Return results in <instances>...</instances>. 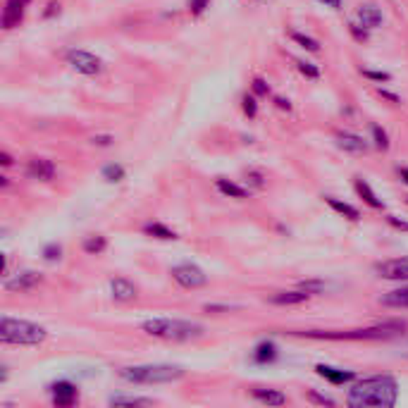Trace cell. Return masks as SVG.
Instances as JSON below:
<instances>
[{"mask_svg":"<svg viewBox=\"0 0 408 408\" xmlns=\"http://www.w3.org/2000/svg\"><path fill=\"white\" fill-rule=\"evenodd\" d=\"M370 132H372V144H375V148L389 150V134H387L380 124H372Z\"/></svg>","mask_w":408,"mask_h":408,"instance_id":"4316f807","label":"cell"},{"mask_svg":"<svg viewBox=\"0 0 408 408\" xmlns=\"http://www.w3.org/2000/svg\"><path fill=\"white\" fill-rule=\"evenodd\" d=\"M241 108H244V113L249 115L251 120L258 115V103H256L253 95H244V100H241Z\"/></svg>","mask_w":408,"mask_h":408,"instance_id":"d6a6232c","label":"cell"},{"mask_svg":"<svg viewBox=\"0 0 408 408\" xmlns=\"http://www.w3.org/2000/svg\"><path fill=\"white\" fill-rule=\"evenodd\" d=\"M377 277L382 280H394V282H408V258H392L382 260L375 265Z\"/></svg>","mask_w":408,"mask_h":408,"instance_id":"ba28073f","label":"cell"},{"mask_svg":"<svg viewBox=\"0 0 408 408\" xmlns=\"http://www.w3.org/2000/svg\"><path fill=\"white\" fill-rule=\"evenodd\" d=\"M108 404L110 406H150L153 399H146V396H110Z\"/></svg>","mask_w":408,"mask_h":408,"instance_id":"d4e9b609","label":"cell"},{"mask_svg":"<svg viewBox=\"0 0 408 408\" xmlns=\"http://www.w3.org/2000/svg\"><path fill=\"white\" fill-rule=\"evenodd\" d=\"M234 308H239V306H205L208 313H215V310H234Z\"/></svg>","mask_w":408,"mask_h":408,"instance_id":"b9f144b4","label":"cell"},{"mask_svg":"<svg viewBox=\"0 0 408 408\" xmlns=\"http://www.w3.org/2000/svg\"><path fill=\"white\" fill-rule=\"evenodd\" d=\"M317 3H322L325 8H332V10H339L341 8V0H317Z\"/></svg>","mask_w":408,"mask_h":408,"instance_id":"7bdbcfd3","label":"cell"},{"mask_svg":"<svg viewBox=\"0 0 408 408\" xmlns=\"http://www.w3.org/2000/svg\"><path fill=\"white\" fill-rule=\"evenodd\" d=\"M268 91H270V87L263 82V79H253V93L256 95H268Z\"/></svg>","mask_w":408,"mask_h":408,"instance_id":"8d00e7d4","label":"cell"},{"mask_svg":"<svg viewBox=\"0 0 408 408\" xmlns=\"http://www.w3.org/2000/svg\"><path fill=\"white\" fill-rule=\"evenodd\" d=\"M103 179L105 181H122L124 179V168H122V165H117V163L105 165V168H103Z\"/></svg>","mask_w":408,"mask_h":408,"instance_id":"f1b7e54d","label":"cell"},{"mask_svg":"<svg viewBox=\"0 0 408 408\" xmlns=\"http://www.w3.org/2000/svg\"><path fill=\"white\" fill-rule=\"evenodd\" d=\"M48 332L45 327L29 320H17V317H3L0 320V339L3 344H17V346H36L45 341Z\"/></svg>","mask_w":408,"mask_h":408,"instance_id":"5b68a950","label":"cell"},{"mask_svg":"<svg viewBox=\"0 0 408 408\" xmlns=\"http://www.w3.org/2000/svg\"><path fill=\"white\" fill-rule=\"evenodd\" d=\"M337 146H339L341 150H346V153H354V155H361L367 150V141L363 139L359 134H351V132H344L337 136Z\"/></svg>","mask_w":408,"mask_h":408,"instance_id":"5bb4252c","label":"cell"},{"mask_svg":"<svg viewBox=\"0 0 408 408\" xmlns=\"http://www.w3.org/2000/svg\"><path fill=\"white\" fill-rule=\"evenodd\" d=\"M325 203L330 205L335 213H339V215H344L346 220H351V223H359V220H361L359 208H354L351 203H344V201L335 199V196H325Z\"/></svg>","mask_w":408,"mask_h":408,"instance_id":"d6986e66","label":"cell"},{"mask_svg":"<svg viewBox=\"0 0 408 408\" xmlns=\"http://www.w3.org/2000/svg\"><path fill=\"white\" fill-rule=\"evenodd\" d=\"M41 282H43L41 272L24 270V272H17L14 277H10V280L5 282V289L8 291H32V289H36Z\"/></svg>","mask_w":408,"mask_h":408,"instance_id":"30bf717a","label":"cell"},{"mask_svg":"<svg viewBox=\"0 0 408 408\" xmlns=\"http://www.w3.org/2000/svg\"><path fill=\"white\" fill-rule=\"evenodd\" d=\"M63 258V246L60 244H48L43 246V260H48V263H55V260Z\"/></svg>","mask_w":408,"mask_h":408,"instance_id":"4dcf8cb0","label":"cell"},{"mask_svg":"<svg viewBox=\"0 0 408 408\" xmlns=\"http://www.w3.org/2000/svg\"><path fill=\"white\" fill-rule=\"evenodd\" d=\"M361 74H363V77H367V79H372V82H389V79H392V74L372 72V69H361Z\"/></svg>","mask_w":408,"mask_h":408,"instance_id":"e575fe53","label":"cell"},{"mask_svg":"<svg viewBox=\"0 0 408 408\" xmlns=\"http://www.w3.org/2000/svg\"><path fill=\"white\" fill-rule=\"evenodd\" d=\"M399 399V382L392 375H372L359 380L346 394L351 408H392Z\"/></svg>","mask_w":408,"mask_h":408,"instance_id":"6da1fadb","label":"cell"},{"mask_svg":"<svg viewBox=\"0 0 408 408\" xmlns=\"http://www.w3.org/2000/svg\"><path fill=\"white\" fill-rule=\"evenodd\" d=\"M0 179H3V181H0V184H3V189H8V186H10V179H8V177H0Z\"/></svg>","mask_w":408,"mask_h":408,"instance_id":"c3c4849f","label":"cell"},{"mask_svg":"<svg viewBox=\"0 0 408 408\" xmlns=\"http://www.w3.org/2000/svg\"><path fill=\"white\" fill-rule=\"evenodd\" d=\"M215 186H218L220 194L229 196V199H239V201L249 199V191H246L244 186H239V184H234V181H229V179H218V181H215Z\"/></svg>","mask_w":408,"mask_h":408,"instance_id":"7402d4cb","label":"cell"},{"mask_svg":"<svg viewBox=\"0 0 408 408\" xmlns=\"http://www.w3.org/2000/svg\"><path fill=\"white\" fill-rule=\"evenodd\" d=\"M387 223H389L392 227H396V229H401V231H408V223L399 220L396 215H387Z\"/></svg>","mask_w":408,"mask_h":408,"instance_id":"f35d334b","label":"cell"},{"mask_svg":"<svg viewBox=\"0 0 408 408\" xmlns=\"http://www.w3.org/2000/svg\"><path fill=\"white\" fill-rule=\"evenodd\" d=\"M253 399H258L260 404H268V406H284L286 404V396L282 394L280 389H253Z\"/></svg>","mask_w":408,"mask_h":408,"instance_id":"44dd1931","label":"cell"},{"mask_svg":"<svg viewBox=\"0 0 408 408\" xmlns=\"http://www.w3.org/2000/svg\"><path fill=\"white\" fill-rule=\"evenodd\" d=\"M27 177L36 181H50L55 177V163L48 158H32L27 165Z\"/></svg>","mask_w":408,"mask_h":408,"instance_id":"4fadbf2b","label":"cell"},{"mask_svg":"<svg viewBox=\"0 0 408 408\" xmlns=\"http://www.w3.org/2000/svg\"><path fill=\"white\" fill-rule=\"evenodd\" d=\"M141 330L150 337L168 341H191L203 337V325L194 320H179V317H150L141 322Z\"/></svg>","mask_w":408,"mask_h":408,"instance_id":"3957f363","label":"cell"},{"mask_svg":"<svg viewBox=\"0 0 408 408\" xmlns=\"http://www.w3.org/2000/svg\"><path fill=\"white\" fill-rule=\"evenodd\" d=\"M275 359H277L275 341H260V344L253 349V363H260V365H265V363H272Z\"/></svg>","mask_w":408,"mask_h":408,"instance_id":"603a6c76","label":"cell"},{"mask_svg":"<svg viewBox=\"0 0 408 408\" xmlns=\"http://www.w3.org/2000/svg\"><path fill=\"white\" fill-rule=\"evenodd\" d=\"M172 280L177 282L179 286L184 289H201V286L208 284V275L199 268V265H191V263H181L172 268Z\"/></svg>","mask_w":408,"mask_h":408,"instance_id":"52a82bcc","label":"cell"},{"mask_svg":"<svg viewBox=\"0 0 408 408\" xmlns=\"http://www.w3.org/2000/svg\"><path fill=\"white\" fill-rule=\"evenodd\" d=\"M354 189H356V194H359L361 199L365 201L367 205H370V208H375V210H382V208H385V203H382V201L377 199V194L372 191V186L367 184L365 179L356 177V179H354Z\"/></svg>","mask_w":408,"mask_h":408,"instance_id":"ac0fdd59","label":"cell"},{"mask_svg":"<svg viewBox=\"0 0 408 408\" xmlns=\"http://www.w3.org/2000/svg\"><path fill=\"white\" fill-rule=\"evenodd\" d=\"M210 5V0H189V10H191V14H203L205 12V8Z\"/></svg>","mask_w":408,"mask_h":408,"instance_id":"d590c367","label":"cell"},{"mask_svg":"<svg viewBox=\"0 0 408 408\" xmlns=\"http://www.w3.org/2000/svg\"><path fill=\"white\" fill-rule=\"evenodd\" d=\"M296 67H299V72L304 74V77H308V79H317V77H320V69H317L313 63L299 60V63H296Z\"/></svg>","mask_w":408,"mask_h":408,"instance_id":"1f68e13d","label":"cell"},{"mask_svg":"<svg viewBox=\"0 0 408 408\" xmlns=\"http://www.w3.org/2000/svg\"><path fill=\"white\" fill-rule=\"evenodd\" d=\"M5 380H8V367L3 365V372H0V382H5Z\"/></svg>","mask_w":408,"mask_h":408,"instance_id":"7dc6e473","label":"cell"},{"mask_svg":"<svg viewBox=\"0 0 408 408\" xmlns=\"http://www.w3.org/2000/svg\"><path fill=\"white\" fill-rule=\"evenodd\" d=\"M91 144H93V146H110V144H113V136H93V139H91Z\"/></svg>","mask_w":408,"mask_h":408,"instance_id":"ab89813d","label":"cell"},{"mask_svg":"<svg viewBox=\"0 0 408 408\" xmlns=\"http://www.w3.org/2000/svg\"><path fill=\"white\" fill-rule=\"evenodd\" d=\"M399 177L404 179V184L408 186V168H399Z\"/></svg>","mask_w":408,"mask_h":408,"instance_id":"bcb514c9","label":"cell"},{"mask_svg":"<svg viewBox=\"0 0 408 408\" xmlns=\"http://www.w3.org/2000/svg\"><path fill=\"white\" fill-rule=\"evenodd\" d=\"M315 372L322 377V380H327L330 385H349V382L356 380V372L354 370H341V367H332V365H325V363H320V365H315Z\"/></svg>","mask_w":408,"mask_h":408,"instance_id":"7c38bea8","label":"cell"},{"mask_svg":"<svg viewBox=\"0 0 408 408\" xmlns=\"http://www.w3.org/2000/svg\"><path fill=\"white\" fill-rule=\"evenodd\" d=\"M275 103H277V108H280V110H286V113H289V110H291V103H289V100H286V98H280V95H277Z\"/></svg>","mask_w":408,"mask_h":408,"instance_id":"60d3db41","label":"cell"},{"mask_svg":"<svg viewBox=\"0 0 408 408\" xmlns=\"http://www.w3.org/2000/svg\"><path fill=\"white\" fill-rule=\"evenodd\" d=\"M377 91H380V95H385V98H389L392 103H399V95L389 93V91H385V89H377Z\"/></svg>","mask_w":408,"mask_h":408,"instance_id":"ee69618b","label":"cell"},{"mask_svg":"<svg viewBox=\"0 0 408 408\" xmlns=\"http://www.w3.org/2000/svg\"><path fill=\"white\" fill-rule=\"evenodd\" d=\"M105 249H108V239L100 234L87 236V241H84V251H87L89 256H98V253H103Z\"/></svg>","mask_w":408,"mask_h":408,"instance_id":"484cf974","label":"cell"},{"mask_svg":"<svg viewBox=\"0 0 408 408\" xmlns=\"http://www.w3.org/2000/svg\"><path fill=\"white\" fill-rule=\"evenodd\" d=\"M120 377L132 385H168L184 377V367L165 365V363H150V365H129L120 370Z\"/></svg>","mask_w":408,"mask_h":408,"instance_id":"277c9868","label":"cell"},{"mask_svg":"<svg viewBox=\"0 0 408 408\" xmlns=\"http://www.w3.org/2000/svg\"><path fill=\"white\" fill-rule=\"evenodd\" d=\"M380 304L387 306V308H406L408 310V284L399 286V289L387 291V294H382Z\"/></svg>","mask_w":408,"mask_h":408,"instance_id":"e0dca14e","label":"cell"},{"mask_svg":"<svg viewBox=\"0 0 408 408\" xmlns=\"http://www.w3.org/2000/svg\"><path fill=\"white\" fill-rule=\"evenodd\" d=\"M29 8V0H5V8H3V29L10 32V29L19 27L27 14Z\"/></svg>","mask_w":408,"mask_h":408,"instance_id":"9c48e42d","label":"cell"},{"mask_svg":"<svg viewBox=\"0 0 408 408\" xmlns=\"http://www.w3.org/2000/svg\"><path fill=\"white\" fill-rule=\"evenodd\" d=\"M50 396H53V404H55V406L67 408V406H74V404H77L79 389L72 385V382L60 380V382H55V385L50 387Z\"/></svg>","mask_w":408,"mask_h":408,"instance_id":"8fae6325","label":"cell"},{"mask_svg":"<svg viewBox=\"0 0 408 408\" xmlns=\"http://www.w3.org/2000/svg\"><path fill=\"white\" fill-rule=\"evenodd\" d=\"M110 291H113V299L115 301H132L136 299V286L124 277H115L110 282Z\"/></svg>","mask_w":408,"mask_h":408,"instance_id":"2e32d148","label":"cell"},{"mask_svg":"<svg viewBox=\"0 0 408 408\" xmlns=\"http://www.w3.org/2000/svg\"><path fill=\"white\" fill-rule=\"evenodd\" d=\"M349 29H351V34H354V38L356 41H367V29L363 27V24H356V22H351L349 24Z\"/></svg>","mask_w":408,"mask_h":408,"instance_id":"836d02e7","label":"cell"},{"mask_svg":"<svg viewBox=\"0 0 408 408\" xmlns=\"http://www.w3.org/2000/svg\"><path fill=\"white\" fill-rule=\"evenodd\" d=\"M65 60H67V65L74 69V72L87 74V77H95V74L103 72V60H100L98 55L89 53V50L72 48V50H67Z\"/></svg>","mask_w":408,"mask_h":408,"instance_id":"8992f818","label":"cell"},{"mask_svg":"<svg viewBox=\"0 0 408 408\" xmlns=\"http://www.w3.org/2000/svg\"><path fill=\"white\" fill-rule=\"evenodd\" d=\"M406 330L404 320H387L380 325L372 327H361V330H306V332H296L291 330L289 335L294 337H306V339H330V341H361V339H392V337H399Z\"/></svg>","mask_w":408,"mask_h":408,"instance_id":"7a4b0ae2","label":"cell"},{"mask_svg":"<svg viewBox=\"0 0 408 408\" xmlns=\"http://www.w3.org/2000/svg\"><path fill=\"white\" fill-rule=\"evenodd\" d=\"M291 38H294V41L299 43L301 48L310 50V53H317V50H320V43H317L315 38H310V36H304V34H301V32H291Z\"/></svg>","mask_w":408,"mask_h":408,"instance_id":"83f0119b","label":"cell"},{"mask_svg":"<svg viewBox=\"0 0 408 408\" xmlns=\"http://www.w3.org/2000/svg\"><path fill=\"white\" fill-rule=\"evenodd\" d=\"M310 401H315V404H320V406H335V399H330V396H320V394H315V392H310Z\"/></svg>","mask_w":408,"mask_h":408,"instance_id":"74e56055","label":"cell"},{"mask_svg":"<svg viewBox=\"0 0 408 408\" xmlns=\"http://www.w3.org/2000/svg\"><path fill=\"white\" fill-rule=\"evenodd\" d=\"M0 163H3L5 168H10V165H12V155L5 153V150H3V153H0Z\"/></svg>","mask_w":408,"mask_h":408,"instance_id":"f6af8a7d","label":"cell"},{"mask_svg":"<svg viewBox=\"0 0 408 408\" xmlns=\"http://www.w3.org/2000/svg\"><path fill=\"white\" fill-rule=\"evenodd\" d=\"M401 356H404V359H408V341H406V346H404V351H401Z\"/></svg>","mask_w":408,"mask_h":408,"instance_id":"681fc988","label":"cell"},{"mask_svg":"<svg viewBox=\"0 0 408 408\" xmlns=\"http://www.w3.org/2000/svg\"><path fill=\"white\" fill-rule=\"evenodd\" d=\"M299 289L308 291L310 296H313V294H325V291H327V282H322V280H306V282H301V284H299Z\"/></svg>","mask_w":408,"mask_h":408,"instance_id":"f546056e","label":"cell"},{"mask_svg":"<svg viewBox=\"0 0 408 408\" xmlns=\"http://www.w3.org/2000/svg\"><path fill=\"white\" fill-rule=\"evenodd\" d=\"M308 291L299 289V291H277V294L270 296V304L272 306H299V304H306L308 301Z\"/></svg>","mask_w":408,"mask_h":408,"instance_id":"9a60e30c","label":"cell"},{"mask_svg":"<svg viewBox=\"0 0 408 408\" xmlns=\"http://www.w3.org/2000/svg\"><path fill=\"white\" fill-rule=\"evenodd\" d=\"M359 19L365 29H377L382 24V10L375 8V5H361Z\"/></svg>","mask_w":408,"mask_h":408,"instance_id":"ffe728a7","label":"cell"},{"mask_svg":"<svg viewBox=\"0 0 408 408\" xmlns=\"http://www.w3.org/2000/svg\"><path fill=\"white\" fill-rule=\"evenodd\" d=\"M144 234L155 236V239H163V241H174V239H179L177 231L170 229V227H165L163 223H148V225H144Z\"/></svg>","mask_w":408,"mask_h":408,"instance_id":"cb8c5ba5","label":"cell"}]
</instances>
